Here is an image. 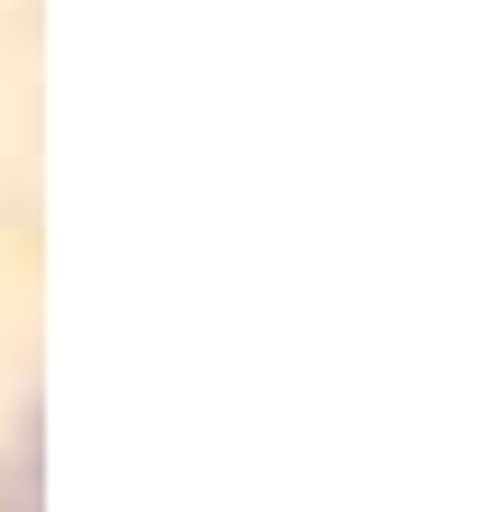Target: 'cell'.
<instances>
[{
  "mask_svg": "<svg viewBox=\"0 0 485 512\" xmlns=\"http://www.w3.org/2000/svg\"><path fill=\"white\" fill-rule=\"evenodd\" d=\"M0 512H28V494H19V467H0Z\"/></svg>",
  "mask_w": 485,
  "mask_h": 512,
  "instance_id": "obj_1",
  "label": "cell"
}]
</instances>
